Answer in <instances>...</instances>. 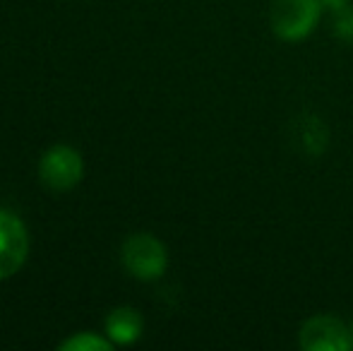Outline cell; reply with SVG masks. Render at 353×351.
<instances>
[{
  "instance_id": "obj_10",
  "label": "cell",
  "mask_w": 353,
  "mask_h": 351,
  "mask_svg": "<svg viewBox=\"0 0 353 351\" xmlns=\"http://www.w3.org/2000/svg\"><path fill=\"white\" fill-rule=\"evenodd\" d=\"M349 5H353V0H322V8L330 10V12H339Z\"/></svg>"
},
{
  "instance_id": "obj_5",
  "label": "cell",
  "mask_w": 353,
  "mask_h": 351,
  "mask_svg": "<svg viewBox=\"0 0 353 351\" xmlns=\"http://www.w3.org/2000/svg\"><path fill=\"white\" fill-rule=\"evenodd\" d=\"M29 258V231L14 212L0 207V281L14 277Z\"/></svg>"
},
{
  "instance_id": "obj_3",
  "label": "cell",
  "mask_w": 353,
  "mask_h": 351,
  "mask_svg": "<svg viewBox=\"0 0 353 351\" xmlns=\"http://www.w3.org/2000/svg\"><path fill=\"white\" fill-rule=\"evenodd\" d=\"M84 176V159L70 145H53L39 161V178L51 192H68L79 185Z\"/></svg>"
},
{
  "instance_id": "obj_4",
  "label": "cell",
  "mask_w": 353,
  "mask_h": 351,
  "mask_svg": "<svg viewBox=\"0 0 353 351\" xmlns=\"http://www.w3.org/2000/svg\"><path fill=\"white\" fill-rule=\"evenodd\" d=\"M298 342L303 351H349L353 349L351 330L341 318L320 313L301 325Z\"/></svg>"
},
{
  "instance_id": "obj_11",
  "label": "cell",
  "mask_w": 353,
  "mask_h": 351,
  "mask_svg": "<svg viewBox=\"0 0 353 351\" xmlns=\"http://www.w3.org/2000/svg\"><path fill=\"white\" fill-rule=\"evenodd\" d=\"M349 330H351V342H353V320L349 323Z\"/></svg>"
},
{
  "instance_id": "obj_1",
  "label": "cell",
  "mask_w": 353,
  "mask_h": 351,
  "mask_svg": "<svg viewBox=\"0 0 353 351\" xmlns=\"http://www.w3.org/2000/svg\"><path fill=\"white\" fill-rule=\"evenodd\" d=\"M322 0H272L270 27L286 43L305 41L322 19Z\"/></svg>"
},
{
  "instance_id": "obj_7",
  "label": "cell",
  "mask_w": 353,
  "mask_h": 351,
  "mask_svg": "<svg viewBox=\"0 0 353 351\" xmlns=\"http://www.w3.org/2000/svg\"><path fill=\"white\" fill-rule=\"evenodd\" d=\"M293 140H296L298 150L307 157H320L325 154L327 145H330V130H327L325 121L315 113H303L293 121Z\"/></svg>"
},
{
  "instance_id": "obj_2",
  "label": "cell",
  "mask_w": 353,
  "mask_h": 351,
  "mask_svg": "<svg viewBox=\"0 0 353 351\" xmlns=\"http://www.w3.org/2000/svg\"><path fill=\"white\" fill-rule=\"evenodd\" d=\"M121 263L130 277L140 281H157L166 274L168 250L154 234H130L121 245Z\"/></svg>"
},
{
  "instance_id": "obj_9",
  "label": "cell",
  "mask_w": 353,
  "mask_h": 351,
  "mask_svg": "<svg viewBox=\"0 0 353 351\" xmlns=\"http://www.w3.org/2000/svg\"><path fill=\"white\" fill-rule=\"evenodd\" d=\"M332 32L341 43H351L353 46V5L332 12Z\"/></svg>"
},
{
  "instance_id": "obj_6",
  "label": "cell",
  "mask_w": 353,
  "mask_h": 351,
  "mask_svg": "<svg viewBox=\"0 0 353 351\" xmlns=\"http://www.w3.org/2000/svg\"><path fill=\"white\" fill-rule=\"evenodd\" d=\"M103 330H106V337L111 339L116 347H130V344H135L137 339L142 337L144 320H142L140 310L130 308V305H121V308L111 310V313L106 315Z\"/></svg>"
},
{
  "instance_id": "obj_8",
  "label": "cell",
  "mask_w": 353,
  "mask_h": 351,
  "mask_svg": "<svg viewBox=\"0 0 353 351\" xmlns=\"http://www.w3.org/2000/svg\"><path fill=\"white\" fill-rule=\"evenodd\" d=\"M116 344L111 342L108 337H99V334L92 332H77L74 337L65 339L61 344V351H111Z\"/></svg>"
}]
</instances>
